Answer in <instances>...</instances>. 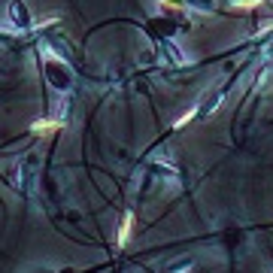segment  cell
<instances>
[{
    "instance_id": "277c9868",
    "label": "cell",
    "mask_w": 273,
    "mask_h": 273,
    "mask_svg": "<svg viewBox=\"0 0 273 273\" xmlns=\"http://www.w3.org/2000/svg\"><path fill=\"white\" fill-rule=\"evenodd\" d=\"M234 6H240V9H252V6H261V0H234Z\"/></svg>"
},
{
    "instance_id": "3957f363",
    "label": "cell",
    "mask_w": 273,
    "mask_h": 273,
    "mask_svg": "<svg viewBox=\"0 0 273 273\" xmlns=\"http://www.w3.org/2000/svg\"><path fill=\"white\" fill-rule=\"evenodd\" d=\"M194 112H198V109H188V112H185V115H182V119H179V122H176L173 128H185V125H188V122L194 119Z\"/></svg>"
},
{
    "instance_id": "6da1fadb",
    "label": "cell",
    "mask_w": 273,
    "mask_h": 273,
    "mask_svg": "<svg viewBox=\"0 0 273 273\" xmlns=\"http://www.w3.org/2000/svg\"><path fill=\"white\" fill-rule=\"evenodd\" d=\"M131 231H134V216L131 212H125V219H122V228H119V240H115V246H125L128 237H131Z\"/></svg>"
},
{
    "instance_id": "7a4b0ae2",
    "label": "cell",
    "mask_w": 273,
    "mask_h": 273,
    "mask_svg": "<svg viewBox=\"0 0 273 273\" xmlns=\"http://www.w3.org/2000/svg\"><path fill=\"white\" fill-rule=\"evenodd\" d=\"M61 128V122L58 119H40V122H34V134H52V131H58Z\"/></svg>"
}]
</instances>
